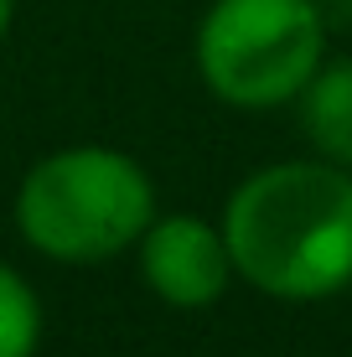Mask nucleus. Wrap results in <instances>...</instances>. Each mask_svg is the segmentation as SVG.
<instances>
[{
	"instance_id": "f257e3e1",
	"label": "nucleus",
	"mask_w": 352,
	"mask_h": 357,
	"mask_svg": "<svg viewBox=\"0 0 352 357\" xmlns=\"http://www.w3.org/2000/svg\"><path fill=\"white\" fill-rule=\"evenodd\" d=\"M234 275L259 295L306 305L352 285V171L275 161L234 187L223 207Z\"/></svg>"
},
{
	"instance_id": "f03ea898",
	"label": "nucleus",
	"mask_w": 352,
	"mask_h": 357,
	"mask_svg": "<svg viewBox=\"0 0 352 357\" xmlns=\"http://www.w3.org/2000/svg\"><path fill=\"white\" fill-rule=\"evenodd\" d=\"M16 233L52 264H104L135 249L155 218V187L114 145H68L42 155L16 187Z\"/></svg>"
},
{
	"instance_id": "7ed1b4c3",
	"label": "nucleus",
	"mask_w": 352,
	"mask_h": 357,
	"mask_svg": "<svg viewBox=\"0 0 352 357\" xmlns=\"http://www.w3.org/2000/svg\"><path fill=\"white\" fill-rule=\"evenodd\" d=\"M326 63L316 0H213L197 26V73L234 109H280Z\"/></svg>"
},
{
	"instance_id": "20e7f679",
	"label": "nucleus",
	"mask_w": 352,
	"mask_h": 357,
	"mask_svg": "<svg viewBox=\"0 0 352 357\" xmlns=\"http://www.w3.org/2000/svg\"><path fill=\"white\" fill-rule=\"evenodd\" d=\"M135 254H140V280L151 285V295H161L176 311H208L234 285V259H228L223 228L202 223L192 213L151 218Z\"/></svg>"
},
{
	"instance_id": "39448f33",
	"label": "nucleus",
	"mask_w": 352,
	"mask_h": 357,
	"mask_svg": "<svg viewBox=\"0 0 352 357\" xmlns=\"http://www.w3.org/2000/svg\"><path fill=\"white\" fill-rule=\"evenodd\" d=\"M300 104V130H306L311 151L332 166L352 171V57L321 63L311 83L296 93Z\"/></svg>"
},
{
	"instance_id": "423d86ee",
	"label": "nucleus",
	"mask_w": 352,
	"mask_h": 357,
	"mask_svg": "<svg viewBox=\"0 0 352 357\" xmlns=\"http://www.w3.org/2000/svg\"><path fill=\"white\" fill-rule=\"evenodd\" d=\"M42 342V301L21 269L0 259V357H31Z\"/></svg>"
},
{
	"instance_id": "0eeeda50",
	"label": "nucleus",
	"mask_w": 352,
	"mask_h": 357,
	"mask_svg": "<svg viewBox=\"0 0 352 357\" xmlns=\"http://www.w3.org/2000/svg\"><path fill=\"white\" fill-rule=\"evenodd\" d=\"M10 16H16V0H0V36L10 31Z\"/></svg>"
}]
</instances>
